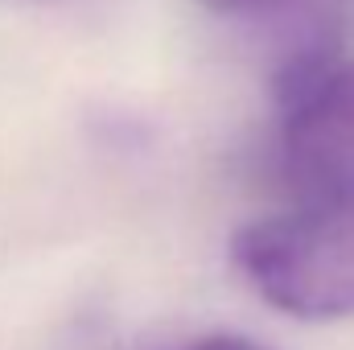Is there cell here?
Returning a JSON list of instances; mask_svg holds the SVG:
<instances>
[{"label": "cell", "instance_id": "2", "mask_svg": "<svg viewBox=\"0 0 354 350\" xmlns=\"http://www.w3.org/2000/svg\"><path fill=\"white\" fill-rule=\"evenodd\" d=\"M276 99V157L292 202L354 210V54L297 58Z\"/></svg>", "mask_w": 354, "mask_h": 350}, {"label": "cell", "instance_id": "4", "mask_svg": "<svg viewBox=\"0 0 354 350\" xmlns=\"http://www.w3.org/2000/svg\"><path fill=\"white\" fill-rule=\"evenodd\" d=\"M202 4L214 12H268V8H284L297 0H202Z\"/></svg>", "mask_w": 354, "mask_h": 350}, {"label": "cell", "instance_id": "1", "mask_svg": "<svg viewBox=\"0 0 354 350\" xmlns=\"http://www.w3.org/2000/svg\"><path fill=\"white\" fill-rule=\"evenodd\" d=\"M231 260L272 309L301 322L354 317V210L301 206L252 219Z\"/></svg>", "mask_w": 354, "mask_h": 350}, {"label": "cell", "instance_id": "3", "mask_svg": "<svg viewBox=\"0 0 354 350\" xmlns=\"http://www.w3.org/2000/svg\"><path fill=\"white\" fill-rule=\"evenodd\" d=\"M177 350H272V347L248 338V334H206V338H194V342H185Z\"/></svg>", "mask_w": 354, "mask_h": 350}]
</instances>
